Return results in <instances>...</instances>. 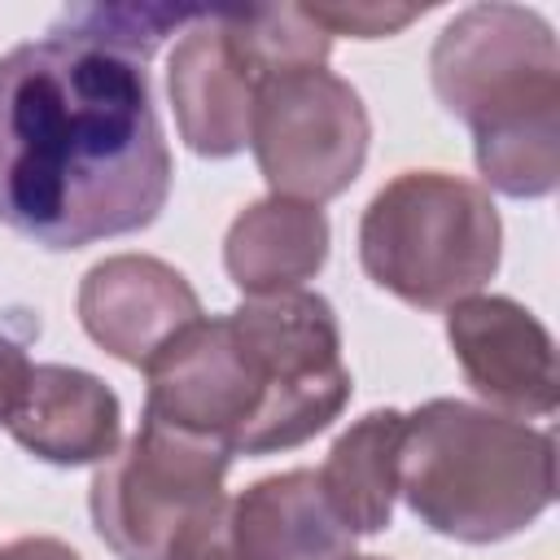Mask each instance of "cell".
I'll list each match as a JSON object with an SVG mask.
<instances>
[{
    "label": "cell",
    "instance_id": "6da1fadb",
    "mask_svg": "<svg viewBox=\"0 0 560 560\" xmlns=\"http://www.w3.org/2000/svg\"><path fill=\"white\" fill-rule=\"evenodd\" d=\"M175 162L144 61L48 31L0 57V223L44 249L149 228Z\"/></svg>",
    "mask_w": 560,
    "mask_h": 560
},
{
    "label": "cell",
    "instance_id": "7a4b0ae2",
    "mask_svg": "<svg viewBox=\"0 0 560 560\" xmlns=\"http://www.w3.org/2000/svg\"><path fill=\"white\" fill-rule=\"evenodd\" d=\"M144 420L210 438L232 455L293 451L350 402L341 324L324 293L293 289L201 315L144 368Z\"/></svg>",
    "mask_w": 560,
    "mask_h": 560
},
{
    "label": "cell",
    "instance_id": "3957f363",
    "mask_svg": "<svg viewBox=\"0 0 560 560\" xmlns=\"http://www.w3.org/2000/svg\"><path fill=\"white\" fill-rule=\"evenodd\" d=\"M446 114L468 122L481 179L503 197H547L560 184V48L538 9L468 4L429 52Z\"/></svg>",
    "mask_w": 560,
    "mask_h": 560
},
{
    "label": "cell",
    "instance_id": "277c9868",
    "mask_svg": "<svg viewBox=\"0 0 560 560\" xmlns=\"http://www.w3.org/2000/svg\"><path fill=\"white\" fill-rule=\"evenodd\" d=\"M398 494L442 538L503 542L551 508L556 442L481 402L429 398L407 411Z\"/></svg>",
    "mask_w": 560,
    "mask_h": 560
},
{
    "label": "cell",
    "instance_id": "5b68a950",
    "mask_svg": "<svg viewBox=\"0 0 560 560\" xmlns=\"http://www.w3.org/2000/svg\"><path fill=\"white\" fill-rule=\"evenodd\" d=\"M503 223L490 192L451 171H402L359 219L368 280L420 311H446L494 280Z\"/></svg>",
    "mask_w": 560,
    "mask_h": 560
},
{
    "label": "cell",
    "instance_id": "8992f818",
    "mask_svg": "<svg viewBox=\"0 0 560 560\" xmlns=\"http://www.w3.org/2000/svg\"><path fill=\"white\" fill-rule=\"evenodd\" d=\"M228 446L140 420L122 451L96 464L88 490L92 525L118 560H166L175 538L219 499H228Z\"/></svg>",
    "mask_w": 560,
    "mask_h": 560
},
{
    "label": "cell",
    "instance_id": "52a82bcc",
    "mask_svg": "<svg viewBox=\"0 0 560 560\" xmlns=\"http://www.w3.org/2000/svg\"><path fill=\"white\" fill-rule=\"evenodd\" d=\"M372 144V118L354 83L328 66L271 74L258 88L249 149L271 197L324 206L341 197Z\"/></svg>",
    "mask_w": 560,
    "mask_h": 560
},
{
    "label": "cell",
    "instance_id": "ba28073f",
    "mask_svg": "<svg viewBox=\"0 0 560 560\" xmlns=\"http://www.w3.org/2000/svg\"><path fill=\"white\" fill-rule=\"evenodd\" d=\"M262 83L267 74L241 39L236 4H206V13L179 31L166 61L179 140L197 158H236L249 144Z\"/></svg>",
    "mask_w": 560,
    "mask_h": 560
},
{
    "label": "cell",
    "instance_id": "9c48e42d",
    "mask_svg": "<svg viewBox=\"0 0 560 560\" xmlns=\"http://www.w3.org/2000/svg\"><path fill=\"white\" fill-rule=\"evenodd\" d=\"M446 341L464 381L477 398H486L490 411L512 420L556 411V341L547 324L516 298L472 293L446 306Z\"/></svg>",
    "mask_w": 560,
    "mask_h": 560
},
{
    "label": "cell",
    "instance_id": "30bf717a",
    "mask_svg": "<svg viewBox=\"0 0 560 560\" xmlns=\"http://www.w3.org/2000/svg\"><path fill=\"white\" fill-rule=\"evenodd\" d=\"M79 324L114 359L149 368V359L201 319V298L171 262L153 254H109L79 280Z\"/></svg>",
    "mask_w": 560,
    "mask_h": 560
},
{
    "label": "cell",
    "instance_id": "8fae6325",
    "mask_svg": "<svg viewBox=\"0 0 560 560\" xmlns=\"http://www.w3.org/2000/svg\"><path fill=\"white\" fill-rule=\"evenodd\" d=\"M4 429L44 464H105L122 442V402L96 372L70 363H35Z\"/></svg>",
    "mask_w": 560,
    "mask_h": 560
},
{
    "label": "cell",
    "instance_id": "7c38bea8",
    "mask_svg": "<svg viewBox=\"0 0 560 560\" xmlns=\"http://www.w3.org/2000/svg\"><path fill=\"white\" fill-rule=\"evenodd\" d=\"M232 560H341L354 551V534L328 508L311 468L258 477L228 499Z\"/></svg>",
    "mask_w": 560,
    "mask_h": 560
},
{
    "label": "cell",
    "instance_id": "4fadbf2b",
    "mask_svg": "<svg viewBox=\"0 0 560 560\" xmlns=\"http://www.w3.org/2000/svg\"><path fill=\"white\" fill-rule=\"evenodd\" d=\"M328 241L332 232L319 206L293 197H262L232 219L223 236V267L245 298L293 293L324 271Z\"/></svg>",
    "mask_w": 560,
    "mask_h": 560
},
{
    "label": "cell",
    "instance_id": "5bb4252c",
    "mask_svg": "<svg viewBox=\"0 0 560 560\" xmlns=\"http://www.w3.org/2000/svg\"><path fill=\"white\" fill-rule=\"evenodd\" d=\"M402 429H407V411L376 407V411L359 416L346 433H337V442L328 446V455L315 472L328 508L354 538L381 534L394 521Z\"/></svg>",
    "mask_w": 560,
    "mask_h": 560
},
{
    "label": "cell",
    "instance_id": "9a60e30c",
    "mask_svg": "<svg viewBox=\"0 0 560 560\" xmlns=\"http://www.w3.org/2000/svg\"><path fill=\"white\" fill-rule=\"evenodd\" d=\"M206 13V4H149V0H127V4H70L48 31L114 48L122 57L149 61L158 44L184 26H192Z\"/></svg>",
    "mask_w": 560,
    "mask_h": 560
},
{
    "label": "cell",
    "instance_id": "2e32d148",
    "mask_svg": "<svg viewBox=\"0 0 560 560\" xmlns=\"http://www.w3.org/2000/svg\"><path fill=\"white\" fill-rule=\"evenodd\" d=\"M306 18L328 31V35H354V39H385L398 35L402 26H411L420 13H429V4H381V0H319V4H302Z\"/></svg>",
    "mask_w": 560,
    "mask_h": 560
},
{
    "label": "cell",
    "instance_id": "e0dca14e",
    "mask_svg": "<svg viewBox=\"0 0 560 560\" xmlns=\"http://www.w3.org/2000/svg\"><path fill=\"white\" fill-rule=\"evenodd\" d=\"M166 560H232V547H228V499H219L206 516H197L175 538Z\"/></svg>",
    "mask_w": 560,
    "mask_h": 560
},
{
    "label": "cell",
    "instance_id": "ac0fdd59",
    "mask_svg": "<svg viewBox=\"0 0 560 560\" xmlns=\"http://www.w3.org/2000/svg\"><path fill=\"white\" fill-rule=\"evenodd\" d=\"M31 368L35 363H31L26 346L18 337L0 332V424L13 416V407H18V398H22L26 381H31Z\"/></svg>",
    "mask_w": 560,
    "mask_h": 560
},
{
    "label": "cell",
    "instance_id": "d6986e66",
    "mask_svg": "<svg viewBox=\"0 0 560 560\" xmlns=\"http://www.w3.org/2000/svg\"><path fill=\"white\" fill-rule=\"evenodd\" d=\"M0 560H83L70 542H61V538H48V534H26V538H18V542H9L4 551H0Z\"/></svg>",
    "mask_w": 560,
    "mask_h": 560
},
{
    "label": "cell",
    "instance_id": "ffe728a7",
    "mask_svg": "<svg viewBox=\"0 0 560 560\" xmlns=\"http://www.w3.org/2000/svg\"><path fill=\"white\" fill-rule=\"evenodd\" d=\"M341 560H385V556H354V551H350V556H341Z\"/></svg>",
    "mask_w": 560,
    "mask_h": 560
}]
</instances>
